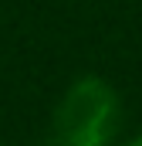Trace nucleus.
Wrapping results in <instances>:
<instances>
[{
    "label": "nucleus",
    "instance_id": "f257e3e1",
    "mask_svg": "<svg viewBox=\"0 0 142 146\" xmlns=\"http://www.w3.org/2000/svg\"><path fill=\"white\" fill-rule=\"evenodd\" d=\"M122 122L118 92L105 78L88 75L78 78L61 95L51 119V143L54 146H112Z\"/></svg>",
    "mask_w": 142,
    "mask_h": 146
},
{
    "label": "nucleus",
    "instance_id": "f03ea898",
    "mask_svg": "<svg viewBox=\"0 0 142 146\" xmlns=\"http://www.w3.org/2000/svg\"><path fill=\"white\" fill-rule=\"evenodd\" d=\"M125 146H142V133H135V136H132V139H129Z\"/></svg>",
    "mask_w": 142,
    "mask_h": 146
}]
</instances>
